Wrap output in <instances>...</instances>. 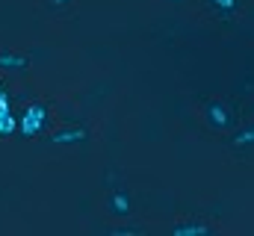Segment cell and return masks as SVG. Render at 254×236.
Listing matches in <instances>:
<instances>
[{
  "mask_svg": "<svg viewBox=\"0 0 254 236\" xmlns=\"http://www.w3.org/2000/svg\"><path fill=\"white\" fill-rule=\"evenodd\" d=\"M204 118H207V124L213 127V130H231L234 127V113H231V107L225 104V101H207V107H204Z\"/></svg>",
  "mask_w": 254,
  "mask_h": 236,
  "instance_id": "2",
  "label": "cell"
},
{
  "mask_svg": "<svg viewBox=\"0 0 254 236\" xmlns=\"http://www.w3.org/2000/svg\"><path fill=\"white\" fill-rule=\"evenodd\" d=\"M110 234H116V236H127V234H145L142 228H113Z\"/></svg>",
  "mask_w": 254,
  "mask_h": 236,
  "instance_id": "10",
  "label": "cell"
},
{
  "mask_svg": "<svg viewBox=\"0 0 254 236\" xmlns=\"http://www.w3.org/2000/svg\"><path fill=\"white\" fill-rule=\"evenodd\" d=\"M228 142H231V148H237V151L254 148V124H246V127L234 130V133L228 136Z\"/></svg>",
  "mask_w": 254,
  "mask_h": 236,
  "instance_id": "6",
  "label": "cell"
},
{
  "mask_svg": "<svg viewBox=\"0 0 254 236\" xmlns=\"http://www.w3.org/2000/svg\"><path fill=\"white\" fill-rule=\"evenodd\" d=\"M172 3H184V0H172Z\"/></svg>",
  "mask_w": 254,
  "mask_h": 236,
  "instance_id": "12",
  "label": "cell"
},
{
  "mask_svg": "<svg viewBox=\"0 0 254 236\" xmlns=\"http://www.w3.org/2000/svg\"><path fill=\"white\" fill-rule=\"evenodd\" d=\"M74 0H48V9H65V6H71Z\"/></svg>",
  "mask_w": 254,
  "mask_h": 236,
  "instance_id": "11",
  "label": "cell"
},
{
  "mask_svg": "<svg viewBox=\"0 0 254 236\" xmlns=\"http://www.w3.org/2000/svg\"><path fill=\"white\" fill-rule=\"evenodd\" d=\"M89 139V130L83 124H74V127H63L57 133H51V142L54 145H83Z\"/></svg>",
  "mask_w": 254,
  "mask_h": 236,
  "instance_id": "4",
  "label": "cell"
},
{
  "mask_svg": "<svg viewBox=\"0 0 254 236\" xmlns=\"http://www.w3.org/2000/svg\"><path fill=\"white\" fill-rule=\"evenodd\" d=\"M213 3H216V9H222V12H234L240 0H213Z\"/></svg>",
  "mask_w": 254,
  "mask_h": 236,
  "instance_id": "9",
  "label": "cell"
},
{
  "mask_svg": "<svg viewBox=\"0 0 254 236\" xmlns=\"http://www.w3.org/2000/svg\"><path fill=\"white\" fill-rule=\"evenodd\" d=\"M107 213H113V216H119V219H125V216L133 213V198H130L127 189H113V192H110V198H107Z\"/></svg>",
  "mask_w": 254,
  "mask_h": 236,
  "instance_id": "3",
  "label": "cell"
},
{
  "mask_svg": "<svg viewBox=\"0 0 254 236\" xmlns=\"http://www.w3.org/2000/svg\"><path fill=\"white\" fill-rule=\"evenodd\" d=\"M33 59L27 54H18V51H0V71H24L30 68Z\"/></svg>",
  "mask_w": 254,
  "mask_h": 236,
  "instance_id": "5",
  "label": "cell"
},
{
  "mask_svg": "<svg viewBox=\"0 0 254 236\" xmlns=\"http://www.w3.org/2000/svg\"><path fill=\"white\" fill-rule=\"evenodd\" d=\"M9 113H12V98H9L6 89H0V118L9 116Z\"/></svg>",
  "mask_w": 254,
  "mask_h": 236,
  "instance_id": "8",
  "label": "cell"
},
{
  "mask_svg": "<svg viewBox=\"0 0 254 236\" xmlns=\"http://www.w3.org/2000/svg\"><path fill=\"white\" fill-rule=\"evenodd\" d=\"M213 231V225H207V222H178V225H172V234L175 236H192V234H210Z\"/></svg>",
  "mask_w": 254,
  "mask_h": 236,
  "instance_id": "7",
  "label": "cell"
},
{
  "mask_svg": "<svg viewBox=\"0 0 254 236\" xmlns=\"http://www.w3.org/2000/svg\"><path fill=\"white\" fill-rule=\"evenodd\" d=\"M48 127H51V110H48L42 101H36V104L24 107V110L18 113V133L27 136V139L42 136Z\"/></svg>",
  "mask_w": 254,
  "mask_h": 236,
  "instance_id": "1",
  "label": "cell"
}]
</instances>
